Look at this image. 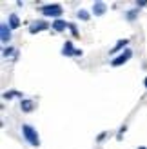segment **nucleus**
Here are the masks:
<instances>
[{
    "label": "nucleus",
    "mask_w": 147,
    "mask_h": 149,
    "mask_svg": "<svg viewBox=\"0 0 147 149\" xmlns=\"http://www.w3.org/2000/svg\"><path fill=\"white\" fill-rule=\"evenodd\" d=\"M22 136L26 138V142L33 147H40V136H38V131H36L31 124H22Z\"/></svg>",
    "instance_id": "1"
},
{
    "label": "nucleus",
    "mask_w": 147,
    "mask_h": 149,
    "mask_svg": "<svg viewBox=\"0 0 147 149\" xmlns=\"http://www.w3.org/2000/svg\"><path fill=\"white\" fill-rule=\"evenodd\" d=\"M38 11L44 15V17L55 18V20H58V18L62 17V13H64V9H62L60 4H44V6H40Z\"/></svg>",
    "instance_id": "2"
},
{
    "label": "nucleus",
    "mask_w": 147,
    "mask_h": 149,
    "mask_svg": "<svg viewBox=\"0 0 147 149\" xmlns=\"http://www.w3.org/2000/svg\"><path fill=\"white\" fill-rule=\"evenodd\" d=\"M131 58H133V49H126V51H122V53L118 56H114L113 60H111V65H114V68H120V65H123L126 62H129Z\"/></svg>",
    "instance_id": "3"
},
{
    "label": "nucleus",
    "mask_w": 147,
    "mask_h": 149,
    "mask_svg": "<svg viewBox=\"0 0 147 149\" xmlns=\"http://www.w3.org/2000/svg\"><path fill=\"white\" fill-rule=\"evenodd\" d=\"M51 27V24H47L46 20H35L29 24V33L31 35H36V33H42V31H47Z\"/></svg>",
    "instance_id": "4"
},
{
    "label": "nucleus",
    "mask_w": 147,
    "mask_h": 149,
    "mask_svg": "<svg viewBox=\"0 0 147 149\" xmlns=\"http://www.w3.org/2000/svg\"><path fill=\"white\" fill-rule=\"evenodd\" d=\"M62 55L64 56H80L82 55V49H75L71 40H65L64 46H62Z\"/></svg>",
    "instance_id": "5"
},
{
    "label": "nucleus",
    "mask_w": 147,
    "mask_h": 149,
    "mask_svg": "<svg viewBox=\"0 0 147 149\" xmlns=\"http://www.w3.org/2000/svg\"><path fill=\"white\" fill-rule=\"evenodd\" d=\"M0 40H2V44H9L11 42V27L7 24H0Z\"/></svg>",
    "instance_id": "6"
},
{
    "label": "nucleus",
    "mask_w": 147,
    "mask_h": 149,
    "mask_svg": "<svg viewBox=\"0 0 147 149\" xmlns=\"http://www.w3.org/2000/svg\"><path fill=\"white\" fill-rule=\"evenodd\" d=\"M129 42H131L129 38H120V40H118V42H116L114 46L111 47V51H109V55H114V53H122V51H126Z\"/></svg>",
    "instance_id": "7"
},
{
    "label": "nucleus",
    "mask_w": 147,
    "mask_h": 149,
    "mask_svg": "<svg viewBox=\"0 0 147 149\" xmlns=\"http://www.w3.org/2000/svg\"><path fill=\"white\" fill-rule=\"evenodd\" d=\"M107 11V4L102 2V0H98V2L93 4V15H96V17H104Z\"/></svg>",
    "instance_id": "8"
},
{
    "label": "nucleus",
    "mask_w": 147,
    "mask_h": 149,
    "mask_svg": "<svg viewBox=\"0 0 147 149\" xmlns=\"http://www.w3.org/2000/svg\"><path fill=\"white\" fill-rule=\"evenodd\" d=\"M67 24H69V22H65V20H62V18H58V20H53L51 27H53V31H55V33H64L65 29H67Z\"/></svg>",
    "instance_id": "9"
},
{
    "label": "nucleus",
    "mask_w": 147,
    "mask_h": 149,
    "mask_svg": "<svg viewBox=\"0 0 147 149\" xmlns=\"http://www.w3.org/2000/svg\"><path fill=\"white\" fill-rule=\"evenodd\" d=\"M20 109L24 111V113H31V111L35 109V102L31 98H22L20 100Z\"/></svg>",
    "instance_id": "10"
},
{
    "label": "nucleus",
    "mask_w": 147,
    "mask_h": 149,
    "mask_svg": "<svg viewBox=\"0 0 147 149\" xmlns=\"http://www.w3.org/2000/svg\"><path fill=\"white\" fill-rule=\"evenodd\" d=\"M7 26L11 27V31H13V29H18V27H20V18H18V15H17V13H11V15H9Z\"/></svg>",
    "instance_id": "11"
},
{
    "label": "nucleus",
    "mask_w": 147,
    "mask_h": 149,
    "mask_svg": "<svg viewBox=\"0 0 147 149\" xmlns=\"http://www.w3.org/2000/svg\"><path fill=\"white\" fill-rule=\"evenodd\" d=\"M138 17H140V9H138V7H135V9H129V11L126 13V20H127V22H135Z\"/></svg>",
    "instance_id": "12"
},
{
    "label": "nucleus",
    "mask_w": 147,
    "mask_h": 149,
    "mask_svg": "<svg viewBox=\"0 0 147 149\" xmlns=\"http://www.w3.org/2000/svg\"><path fill=\"white\" fill-rule=\"evenodd\" d=\"M18 56V51L17 49H15V47H11V46H6L4 49H2V56L4 58H11V56Z\"/></svg>",
    "instance_id": "13"
},
{
    "label": "nucleus",
    "mask_w": 147,
    "mask_h": 149,
    "mask_svg": "<svg viewBox=\"0 0 147 149\" xmlns=\"http://www.w3.org/2000/svg\"><path fill=\"white\" fill-rule=\"evenodd\" d=\"M76 18L82 20V22H87V20L91 18V15H89V11H85V9H78L76 11Z\"/></svg>",
    "instance_id": "14"
},
{
    "label": "nucleus",
    "mask_w": 147,
    "mask_h": 149,
    "mask_svg": "<svg viewBox=\"0 0 147 149\" xmlns=\"http://www.w3.org/2000/svg\"><path fill=\"white\" fill-rule=\"evenodd\" d=\"M15 96H18L20 100L24 98V96H22V93H18V91H6V93L2 95V98H4V100H11V98H15Z\"/></svg>",
    "instance_id": "15"
},
{
    "label": "nucleus",
    "mask_w": 147,
    "mask_h": 149,
    "mask_svg": "<svg viewBox=\"0 0 147 149\" xmlns=\"http://www.w3.org/2000/svg\"><path fill=\"white\" fill-rule=\"evenodd\" d=\"M67 29L71 31V35L75 36V38H80V31H78V27H76L75 22H69V24H67Z\"/></svg>",
    "instance_id": "16"
},
{
    "label": "nucleus",
    "mask_w": 147,
    "mask_h": 149,
    "mask_svg": "<svg viewBox=\"0 0 147 149\" xmlns=\"http://www.w3.org/2000/svg\"><path fill=\"white\" fill-rule=\"evenodd\" d=\"M126 131H127V125L123 124L122 127L118 129V133H116V140H122V138H123V133H126Z\"/></svg>",
    "instance_id": "17"
},
{
    "label": "nucleus",
    "mask_w": 147,
    "mask_h": 149,
    "mask_svg": "<svg viewBox=\"0 0 147 149\" xmlns=\"http://www.w3.org/2000/svg\"><path fill=\"white\" fill-rule=\"evenodd\" d=\"M105 136H107V131H102L100 135L96 136V142H98V144H100V142H104V140H105Z\"/></svg>",
    "instance_id": "18"
},
{
    "label": "nucleus",
    "mask_w": 147,
    "mask_h": 149,
    "mask_svg": "<svg viewBox=\"0 0 147 149\" xmlns=\"http://www.w3.org/2000/svg\"><path fill=\"white\" fill-rule=\"evenodd\" d=\"M136 7L140 9V7H147V0H136Z\"/></svg>",
    "instance_id": "19"
},
{
    "label": "nucleus",
    "mask_w": 147,
    "mask_h": 149,
    "mask_svg": "<svg viewBox=\"0 0 147 149\" xmlns=\"http://www.w3.org/2000/svg\"><path fill=\"white\" fill-rule=\"evenodd\" d=\"M144 87H145V89H147V77H145V78H144Z\"/></svg>",
    "instance_id": "20"
},
{
    "label": "nucleus",
    "mask_w": 147,
    "mask_h": 149,
    "mask_svg": "<svg viewBox=\"0 0 147 149\" xmlns=\"http://www.w3.org/2000/svg\"><path fill=\"white\" fill-rule=\"evenodd\" d=\"M136 149H147V147H144V146H140V147H136Z\"/></svg>",
    "instance_id": "21"
}]
</instances>
